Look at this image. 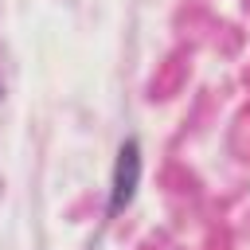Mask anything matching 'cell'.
I'll list each match as a JSON object with an SVG mask.
<instances>
[{
    "mask_svg": "<svg viewBox=\"0 0 250 250\" xmlns=\"http://www.w3.org/2000/svg\"><path fill=\"white\" fill-rule=\"evenodd\" d=\"M137 176H141V148H137V141H125L117 152V168H113V211H121L133 199Z\"/></svg>",
    "mask_w": 250,
    "mask_h": 250,
    "instance_id": "6da1fadb",
    "label": "cell"
}]
</instances>
